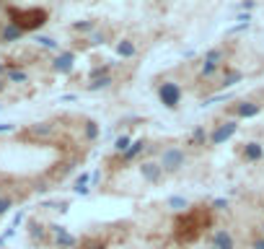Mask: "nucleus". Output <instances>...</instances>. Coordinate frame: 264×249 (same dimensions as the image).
<instances>
[{
	"label": "nucleus",
	"instance_id": "8",
	"mask_svg": "<svg viewBox=\"0 0 264 249\" xmlns=\"http://www.w3.org/2000/svg\"><path fill=\"white\" fill-rule=\"evenodd\" d=\"M246 148L241 151V156L246 158V161H259V158L264 156V151H261V146L259 143H244Z\"/></svg>",
	"mask_w": 264,
	"mask_h": 249
},
{
	"label": "nucleus",
	"instance_id": "19",
	"mask_svg": "<svg viewBox=\"0 0 264 249\" xmlns=\"http://www.w3.org/2000/svg\"><path fill=\"white\" fill-rule=\"evenodd\" d=\"M261 236H264V226H261Z\"/></svg>",
	"mask_w": 264,
	"mask_h": 249
},
{
	"label": "nucleus",
	"instance_id": "18",
	"mask_svg": "<svg viewBox=\"0 0 264 249\" xmlns=\"http://www.w3.org/2000/svg\"><path fill=\"white\" fill-rule=\"evenodd\" d=\"M13 130V125H0V132H11Z\"/></svg>",
	"mask_w": 264,
	"mask_h": 249
},
{
	"label": "nucleus",
	"instance_id": "3",
	"mask_svg": "<svg viewBox=\"0 0 264 249\" xmlns=\"http://www.w3.org/2000/svg\"><path fill=\"white\" fill-rule=\"evenodd\" d=\"M158 96H161V101H163L168 109H176V106H179V101H182V86L163 83V86L158 88Z\"/></svg>",
	"mask_w": 264,
	"mask_h": 249
},
{
	"label": "nucleus",
	"instance_id": "15",
	"mask_svg": "<svg viewBox=\"0 0 264 249\" xmlns=\"http://www.w3.org/2000/svg\"><path fill=\"white\" fill-rule=\"evenodd\" d=\"M11 208H13V200H11V197H0V216L8 213Z\"/></svg>",
	"mask_w": 264,
	"mask_h": 249
},
{
	"label": "nucleus",
	"instance_id": "10",
	"mask_svg": "<svg viewBox=\"0 0 264 249\" xmlns=\"http://www.w3.org/2000/svg\"><path fill=\"white\" fill-rule=\"evenodd\" d=\"M212 244H215V249H233V236L228 231H215Z\"/></svg>",
	"mask_w": 264,
	"mask_h": 249
},
{
	"label": "nucleus",
	"instance_id": "1",
	"mask_svg": "<svg viewBox=\"0 0 264 249\" xmlns=\"http://www.w3.org/2000/svg\"><path fill=\"white\" fill-rule=\"evenodd\" d=\"M8 16H11V24H16L21 31H34V29L47 24V11H44V8H29L26 11V8L11 6Z\"/></svg>",
	"mask_w": 264,
	"mask_h": 249
},
{
	"label": "nucleus",
	"instance_id": "7",
	"mask_svg": "<svg viewBox=\"0 0 264 249\" xmlns=\"http://www.w3.org/2000/svg\"><path fill=\"white\" fill-rule=\"evenodd\" d=\"M52 67H55L57 73H70V70H73V55H70V52L60 55V57L52 62Z\"/></svg>",
	"mask_w": 264,
	"mask_h": 249
},
{
	"label": "nucleus",
	"instance_id": "20",
	"mask_svg": "<svg viewBox=\"0 0 264 249\" xmlns=\"http://www.w3.org/2000/svg\"><path fill=\"white\" fill-rule=\"evenodd\" d=\"M0 91H3V83H0Z\"/></svg>",
	"mask_w": 264,
	"mask_h": 249
},
{
	"label": "nucleus",
	"instance_id": "2",
	"mask_svg": "<svg viewBox=\"0 0 264 249\" xmlns=\"http://www.w3.org/2000/svg\"><path fill=\"white\" fill-rule=\"evenodd\" d=\"M158 164H161L163 174H179L184 169V164H187V153H184L182 146H168V148L161 151V161Z\"/></svg>",
	"mask_w": 264,
	"mask_h": 249
},
{
	"label": "nucleus",
	"instance_id": "13",
	"mask_svg": "<svg viewBox=\"0 0 264 249\" xmlns=\"http://www.w3.org/2000/svg\"><path fill=\"white\" fill-rule=\"evenodd\" d=\"M6 78H8L11 83H24V81H26V73H24V70H16V67H8Z\"/></svg>",
	"mask_w": 264,
	"mask_h": 249
},
{
	"label": "nucleus",
	"instance_id": "9",
	"mask_svg": "<svg viewBox=\"0 0 264 249\" xmlns=\"http://www.w3.org/2000/svg\"><path fill=\"white\" fill-rule=\"evenodd\" d=\"M21 37H24V31H21L16 24H11V21H8V26L0 31V42H16V39H21Z\"/></svg>",
	"mask_w": 264,
	"mask_h": 249
},
{
	"label": "nucleus",
	"instance_id": "11",
	"mask_svg": "<svg viewBox=\"0 0 264 249\" xmlns=\"http://www.w3.org/2000/svg\"><path fill=\"white\" fill-rule=\"evenodd\" d=\"M140 151H145V140H135L127 151H124V156H122V161H135V158L140 156Z\"/></svg>",
	"mask_w": 264,
	"mask_h": 249
},
{
	"label": "nucleus",
	"instance_id": "17",
	"mask_svg": "<svg viewBox=\"0 0 264 249\" xmlns=\"http://www.w3.org/2000/svg\"><path fill=\"white\" fill-rule=\"evenodd\" d=\"M254 249H264V236L261 239H254Z\"/></svg>",
	"mask_w": 264,
	"mask_h": 249
},
{
	"label": "nucleus",
	"instance_id": "6",
	"mask_svg": "<svg viewBox=\"0 0 264 249\" xmlns=\"http://www.w3.org/2000/svg\"><path fill=\"white\" fill-rule=\"evenodd\" d=\"M140 174L148 179L150 185H158V182H163V179H166L161 164H143V166H140Z\"/></svg>",
	"mask_w": 264,
	"mask_h": 249
},
{
	"label": "nucleus",
	"instance_id": "16",
	"mask_svg": "<svg viewBox=\"0 0 264 249\" xmlns=\"http://www.w3.org/2000/svg\"><path fill=\"white\" fill-rule=\"evenodd\" d=\"M85 135H88V138H96V135H99V127H96V122H85Z\"/></svg>",
	"mask_w": 264,
	"mask_h": 249
},
{
	"label": "nucleus",
	"instance_id": "14",
	"mask_svg": "<svg viewBox=\"0 0 264 249\" xmlns=\"http://www.w3.org/2000/svg\"><path fill=\"white\" fill-rule=\"evenodd\" d=\"M117 50H119V55H124V57H129V55H135V47H132V44H129V42H122V44H119V47H117Z\"/></svg>",
	"mask_w": 264,
	"mask_h": 249
},
{
	"label": "nucleus",
	"instance_id": "12",
	"mask_svg": "<svg viewBox=\"0 0 264 249\" xmlns=\"http://www.w3.org/2000/svg\"><path fill=\"white\" fill-rule=\"evenodd\" d=\"M205 138H207L205 127H197V130L192 132V138L187 140V146H192V148H200V146H205Z\"/></svg>",
	"mask_w": 264,
	"mask_h": 249
},
{
	"label": "nucleus",
	"instance_id": "4",
	"mask_svg": "<svg viewBox=\"0 0 264 249\" xmlns=\"http://www.w3.org/2000/svg\"><path fill=\"white\" fill-rule=\"evenodd\" d=\"M261 112V106L259 104H254V101H236V104H231L228 106V115H236L238 120H244V117H254V115H259Z\"/></svg>",
	"mask_w": 264,
	"mask_h": 249
},
{
	"label": "nucleus",
	"instance_id": "5",
	"mask_svg": "<svg viewBox=\"0 0 264 249\" xmlns=\"http://www.w3.org/2000/svg\"><path fill=\"white\" fill-rule=\"evenodd\" d=\"M238 130V125L236 122H226V125H217L212 132H210V146H220L223 140H228V138H233V132Z\"/></svg>",
	"mask_w": 264,
	"mask_h": 249
}]
</instances>
